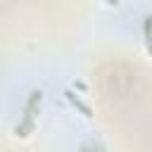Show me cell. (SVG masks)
<instances>
[{
  "label": "cell",
  "instance_id": "7a4b0ae2",
  "mask_svg": "<svg viewBox=\"0 0 152 152\" xmlns=\"http://www.w3.org/2000/svg\"><path fill=\"white\" fill-rule=\"evenodd\" d=\"M66 100H69V102H71L74 107H78V109H81V112H83L86 116H93V114H90V107H88V104H83V102H81V100H78V97L74 95V93H66Z\"/></svg>",
  "mask_w": 152,
  "mask_h": 152
},
{
  "label": "cell",
  "instance_id": "277c9868",
  "mask_svg": "<svg viewBox=\"0 0 152 152\" xmlns=\"http://www.w3.org/2000/svg\"><path fill=\"white\" fill-rule=\"evenodd\" d=\"M107 2H109V5H116V0H107Z\"/></svg>",
  "mask_w": 152,
  "mask_h": 152
},
{
  "label": "cell",
  "instance_id": "6da1fadb",
  "mask_svg": "<svg viewBox=\"0 0 152 152\" xmlns=\"http://www.w3.org/2000/svg\"><path fill=\"white\" fill-rule=\"evenodd\" d=\"M40 97H43V93L40 90H33L31 93V97H28V102H26V107H24V121H21V126H17V135H28V131L33 128V119H36V109H38V104H40Z\"/></svg>",
  "mask_w": 152,
  "mask_h": 152
},
{
  "label": "cell",
  "instance_id": "3957f363",
  "mask_svg": "<svg viewBox=\"0 0 152 152\" xmlns=\"http://www.w3.org/2000/svg\"><path fill=\"white\" fill-rule=\"evenodd\" d=\"M145 38H147V50L152 52V17H145Z\"/></svg>",
  "mask_w": 152,
  "mask_h": 152
}]
</instances>
